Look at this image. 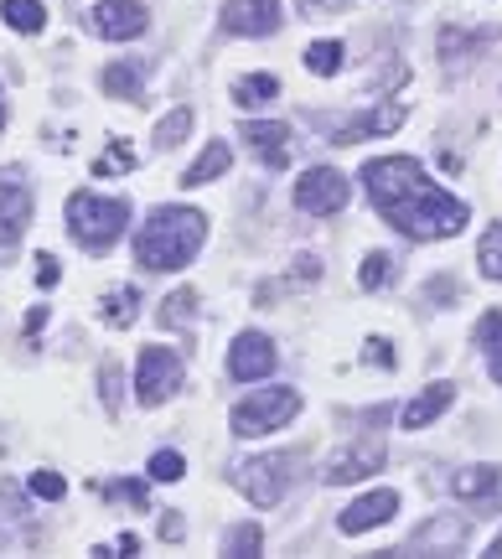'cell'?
<instances>
[{
	"instance_id": "obj_33",
	"label": "cell",
	"mask_w": 502,
	"mask_h": 559,
	"mask_svg": "<svg viewBox=\"0 0 502 559\" xmlns=\"http://www.w3.org/2000/svg\"><path fill=\"white\" fill-rule=\"evenodd\" d=\"M151 477L156 481H181L187 477V461H181L177 451H156V456H151Z\"/></svg>"
},
{
	"instance_id": "obj_22",
	"label": "cell",
	"mask_w": 502,
	"mask_h": 559,
	"mask_svg": "<svg viewBox=\"0 0 502 559\" xmlns=\"http://www.w3.org/2000/svg\"><path fill=\"white\" fill-rule=\"evenodd\" d=\"M477 342L487 347V368H492V379L502 383V311H487L477 321Z\"/></svg>"
},
{
	"instance_id": "obj_40",
	"label": "cell",
	"mask_w": 502,
	"mask_h": 559,
	"mask_svg": "<svg viewBox=\"0 0 502 559\" xmlns=\"http://www.w3.org/2000/svg\"><path fill=\"white\" fill-rule=\"evenodd\" d=\"M296 280H316V254H296Z\"/></svg>"
},
{
	"instance_id": "obj_30",
	"label": "cell",
	"mask_w": 502,
	"mask_h": 559,
	"mask_svg": "<svg viewBox=\"0 0 502 559\" xmlns=\"http://www.w3.org/2000/svg\"><path fill=\"white\" fill-rule=\"evenodd\" d=\"M389 275H394V260H389V254H368V260H362V270H358V285H362V290H383V285H389Z\"/></svg>"
},
{
	"instance_id": "obj_18",
	"label": "cell",
	"mask_w": 502,
	"mask_h": 559,
	"mask_svg": "<svg viewBox=\"0 0 502 559\" xmlns=\"http://www.w3.org/2000/svg\"><path fill=\"white\" fill-rule=\"evenodd\" d=\"M141 83H145L141 58H120L104 68V94H115V99H124V104H141Z\"/></svg>"
},
{
	"instance_id": "obj_35",
	"label": "cell",
	"mask_w": 502,
	"mask_h": 559,
	"mask_svg": "<svg viewBox=\"0 0 502 559\" xmlns=\"http://www.w3.org/2000/svg\"><path fill=\"white\" fill-rule=\"evenodd\" d=\"M99 383H104V409H109V415H120V368H115V362H104Z\"/></svg>"
},
{
	"instance_id": "obj_8",
	"label": "cell",
	"mask_w": 502,
	"mask_h": 559,
	"mask_svg": "<svg viewBox=\"0 0 502 559\" xmlns=\"http://www.w3.org/2000/svg\"><path fill=\"white\" fill-rule=\"evenodd\" d=\"M145 26H151V11H145L141 0H104L88 11V32L104 41H130L141 37Z\"/></svg>"
},
{
	"instance_id": "obj_19",
	"label": "cell",
	"mask_w": 502,
	"mask_h": 559,
	"mask_svg": "<svg viewBox=\"0 0 502 559\" xmlns=\"http://www.w3.org/2000/svg\"><path fill=\"white\" fill-rule=\"evenodd\" d=\"M228 166H234V151H228L223 140H213V145H207V151H202V156L192 160L187 171H181V187H202V181H218Z\"/></svg>"
},
{
	"instance_id": "obj_9",
	"label": "cell",
	"mask_w": 502,
	"mask_h": 559,
	"mask_svg": "<svg viewBox=\"0 0 502 559\" xmlns=\"http://www.w3.org/2000/svg\"><path fill=\"white\" fill-rule=\"evenodd\" d=\"M383 466V440H352V445H342V451H332L322 466V481L326 487H347V481L368 477V472H379Z\"/></svg>"
},
{
	"instance_id": "obj_42",
	"label": "cell",
	"mask_w": 502,
	"mask_h": 559,
	"mask_svg": "<svg viewBox=\"0 0 502 559\" xmlns=\"http://www.w3.org/2000/svg\"><path fill=\"white\" fill-rule=\"evenodd\" d=\"M47 326V306H32V317H26V332H41Z\"/></svg>"
},
{
	"instance_id": "obj_27",
	"label": "cell",
	"mask_w": 502,
	"mask_h": 559,
	"mask_svg": "<svg viewBox=\"0 0 502 559\" xmlns=\"http://www.w3.org/2000/svg\"><path fill=\"white\" fill-rule=\"evenodd\" d=\"M477 264H482L487 280H502V223H492L477 243Z\"/></svg>"
},
{
	"instance_id": "obj_14",
	"label": "cell",
	"mask_w": 502,
	"mask_h": 559,
	"mask_svg": "<svg viewBox=\"0 0 502 559\" xmlns=\"http://www.w3.org/2000/svg\"><path fill=\"white\" fill-rule=\"evenodd\" d=\"M243 145H249V151H254L270 171H285V166H290V130H285L280 120L243 124Z\"/></svg>"
},
{
	"instance_id": "obj_36",
	"label": "cell",
	"mask_w": 502,
	"mask_h": 559,
	"mask_svg": "<svg viewBox=\"0 0 502 559\" xmlns=\"http://www.w3.org/2000/svg\"><path fill=\"white\" fill-rule=\"evenodd\" d=\"M347 5H352V0H301V16H337V11H347Z\"/></svg>"
},
{
	"instance_id": "obj_39",
	"label": "cell",
	"mask_w": 502,
	"mask_h": 559,
	"mask_svg": "<svg viewBox=\"0 0 502 559\" xmlns=\"http://www.w3.org/2000/svg\"><path fill=\"white\" fill-rule=\"evenodd\" d=\"M37 280L41 285H58V260L52 254H37Z\"/></svg>"
},
{
	"instance_id": "obj_26",
	"label": "cell",
	"mask_w": 502,
	"mask_h": 559,
	"mask_svg": "<svg viewBox=\"0 0 502 559\" xmlns=\"http://www.w3.org/2000/svg\"><path fill=\"white\" fill-rule=\"evenodd\" d=\"M234 94H239L243 109H254V104H270L275 94H280V79H275V73H254V79H239Z\"/></svg>"
},
{
	"instance_id": "obj_31",
	"label": "cell",
	"mask_w": 502,
	"mask_h": 559,
	"mask_svg": "<svg viewBox=\"0 0 502 559\" xmlns=\"http://www.w3.org/2000/svg\"><path fill=\"white\" fill-rule=\"evenodd\" d=\"M192 306H198V296H192V290L166 296L162 300V326H187V321H192Z\"/></svg>"
},
{
	"instance_id": "obj_24",
	"label": "cell",
	"mask_w": 502,
	"mask_h": 559,
	"mask_svg": "<svg viewBox=\"0 0 502 559\" xmlns=\"http://www.w3.org/2000/svg\"><path fill=\"white\" fill-rule=\"evenodd\" d=\"M135 306H141V290H135V285L109 290V296H104V321H109V326H135Z\"/></svg>"
},
{
	"instance_id": "obj_1",
	"label": "cell",
	"mask_w": 502,
	"mask_h": 559,
	"mask_svg": "<svg viewBox=\"0 0 502 559\" xmlns=\"http://www.w3.org/2000/svg\"><path fill=\"white\" fill-rule=\"evenodd\" d=\"M362 187L373 207L383 213V223H394L404 239H456L471 218V207L462 198L441 192L435 181L425 177V166L415 156H379L362 166Z\"/></svg>"
},
{
	"instance_id": "obj_15",
	"label": "cell",
	"mask_w": 502,
	"mask_h": 559,
	"mask_svg": "<svg viewBox=\"0 0 502 559\" xmlns=\"http://www.w3.org/2000/svg\"><path fill=\"white\" fill-rule=\"evenodd\" d=\"M404 120H409V109H404L399 99H389V104H379V109H368V115H358V120L342 124L337 145H358V140H368V135H394Z\"/></svg>"
},
{
	"instance_id": "obj_16",
	"label": "cell",
	"mask_w": 502,
	"mask_h": 559,
	"mask_svg": "<svg viewBox=\"0 0 502 559\" xmlns=\"http://www.w3.org/2000/svg\"><path fill=\"white\" fill-rule=\"evenodd\" d=\"M451 400H456V383H430V389H420V394L399 409V425L404 430H425L430 419H441L445 409H451Z\"/></svg>"
},
{
	"instance_id": "obj_21",
	"label": "cell",
	"mask_w": 502,
	"mask_h": 559,
	"mask_svg": "<svg viewBox=\"0 0 502 559\" xmlns=\"http://www.w3.org/2000/svg\"><path fill=\"white\" fill-rule=\"evenodd\" d=\"M0 16H5L11 32H26V37H32V32L47 26V5H41V0H0Z\"/></svg>"
},
{
	"instance_id": "obj_32",
	"label": "cell",
	"mask_w": 502,
	"mask_h": 559,
	"mask_svg": "<svg viewBox=\"0 0 502 559\" xmlns=\"http://www.w3.org/2000/svg\"><path fill=\"white\" fill-rule=\"evenodd\" d=\"M135 160H141V156H135L130 145H109V151L94 160V177H115V171H130Z\"/></svg>"
},
{
	"instance_id": "obj_2",
	"label": "cell",
	"mask_w": 502,
	"mask_h": 559,
	"mask_svg": "<svg viewBox=\"0 0 502 559\" xmlns=\"http://www.w3.org/2000/svg\"><path fill=\"white\" fill-rule=\"evenodd\" d=\"M207 239V218L198 207H156L135 234V260L145 270H187Z\"/></svg>"
},
{
	"instance_id": "obj_28",
	"label": "cell",
	"mask_w": 502,
	"mask_h": 559,
	"mask_svg": "<svg viewBox=\"0 0 502 559\" xmlns=\"http://www.w3.org/2000/svg\"><path fill=\"white\" fill-rule=\"evenodd\" d=\"M260 544H264L260 523H234V528L223 534V555H260Z\"/></svg>"
},
{
	"instance_id": "obj_10",
	"label": "cell",
	"mask_w": 502,
	"mask_h": 559,
	"mask_svg": "<svg viewBox=\"0 0 502 559\" xmlns=\"http://www.w3.org/2000/svg\"><path fill=\"white\" fill-rule=\"evenodd\" d=\"M32 187L21 181V171H0V249H11V243L26 234V223H32Z\"/></svg>"
},
{
	"instance_id": "obj_17",
	"label": "cell",
	"mask_w": 502,
	"mask_h": 559,
	"mask_svg": "<svg viewBox=\"0 0 502 559\" xmlns=\"http://www.w3.org/2000/svg\"><path fill=\"white\" fill-rule=\"evenodd\" d=\"M462 544H466V523L445 513V519L425 523L420 534H409V555H430V549H445V555H451V549H462Z\"/></svg>"
},
{
	"instance_id": "obj_43",
	"label": "cell",
	"mask_w": 502,
	"mask_h": 559,
	"mask_svg": "<svg viewBox=\"0 0 502 559\" xmlns=\"http://www.w3.org/2000/svg\"><path fill=\"white\" fill-rule=\"evenodd\" d=\"M487 555H492V559H502V534H498V539H492V549H487Z\"/></svg>"
},
{
	"instance_id": "obj_13",
	"label": "cell",
	"mask_w": 502,
	"mask_h": 559,
	"mask_svg": "<svg viewBox=\"0 0 502 559\" xmlns=\"http://www.w3.org/2000/svg\"><path fill=\"white\" fill-rule=\"evenodd\" d=\"M399 513V492H389V487H379V492H368V498H358L352 508H342L337 528L342 534H368V528H383V523Z\"/></svg>"
},
{
	"instance_id": "obj_41",
	"label": "cell",
	"mask_w": 502,
	"mask_h": 559,
	"mask_svg": "<svg viewBox=\"0 0 502 559\" xmlns=\"http://www.w3.org/2000/svg\"><path fill=\"white\" fill-rule=\"evenodd\" d=\"M120 492H124V498H130V502H135V508H145V487H141V481H124Z\"/></svg>"
},
{
	"instance_id": "obj_20",
	"label": "cell",
	"mask_w": 502,
	"mask_h": 559,
	"mask_svg": "<svg viewBox=\"0 0 502 559\" xmlns=\"http://www.w3.org/2000/svg\"><path fill=\"white\" fill-rule=\"evenodd\" d=\"M498 481H502L498 466H466V472L451 477V498L477 502V498H487V492H498Z\"/></svg>"
},
{
	"instance_id": "obj_23",
	"label": "cell",
	"mask_w": 502,
	"mask_h": 559,
	"mask_svg": "<svg viewBox=\"0 0 502 559\" xmlns=\"http://www.w3.org/2000/svg\"><path fill=\"white\" fill-rule=\"evenodd\" d=\"M492 37H502V32H456V26H445L441 32V58H466V52H477V47H487Z\"/></svg>"
},
{
	"instance_id": "obj_25",
	"label": "cell",
	"mask_w": 502,
	"mask_h": 559,
	"mask_svg": "<svg viewBox=\"0 0 502 559\" xmlns=\"http://www.w3.org/2000/svg\"><path fill=\"white\" fill-rule=\"evenodd\" d=\"M342 52H347L342 41H311V47H306V68H311L316 79H332L342 68Z\"/></svg>"
},
{
	"instance_id": "obj_5",
	"label": "cell",
	"mask_w": 502,
	"mask_h": 559,
	"mask_svg": "<svg viewBox=\"0 0 502 559\" xmlns=\"http://www.w3.org/2000/svg\"><path fill=\"white\" fill-rule=\"evenodd\" d=\"M181 389V358L171 347H145L141 353V373H135V400L145 409H156L162 400H171Z\"/></svg>"
},
{
	"instance_id": "obj_34",
	"label": "cell",
	"mask_w": 502,
	"mask_h": 559,
	"mask_svg": "<svg viewBox=\"0 0 502 559\" xmlns=\"http://www.w3.org/2000/svg\"><path fill=\"white\" fill-rule=\"evenodd\" d=\"M32 498H47V502H62V492H68V481L58 477V472H32Z\"/></svg>"
},
{
	"instance_id": "obj_4",
	"label": "cell",
	"mask_w": 502,
	"mask_h": 559,
	"mask_svg": "<svg viewBox=\"0 0 502 559\" xmlns=\"http://www.w3.org/2000/svg\"><path fill=\"white\" fill-rule=\"evenodd\" d=\"M301 415L296 389H254L249 400L234 404V436H275Z\"/></svg>"
},
{
	"instance_id": "obj_3",
	"label": "cell",
	"mask_w": 502,
	"mask_h": 559,
	"mask_svg": "<svg viewBox=\"0 0 502 559\" xmlns=\"http://www.w3.org/2000/svg\"><path fill=\"white\" fill-rule=\"evenodd\" d=\"M130 223V202L124 198H94V192H73L68 198V234L73 243H83L88 254H104L115 249Z\"/></svg>"
},
{
	"instance_id": "obj_38",
	"label": "cell",
	"mask_w": 502,
	"mask_h": 559,
	"mask_svg": "<svg viewBox=\"0 0 502 559\" xmlns=\"http://www.w3.org/2000/svg\"><path fill=\"white\" fill-rule=\"evenodd\" d=\"M430 296H435V300H456V296H462V285H456V280H445V275H435V280H430Z\"/></svg>"
},
{
	"instance_id": "obj_29",
	"label": "cell",
	"mask_w": 502,
	"mask_h": 559,
	"mask_svg": "<svg viewBox=\"0 0 502 559\" xmlns=\"http://www.w3.org/2000/svg\"><path fill=\"white\" fill-rule=\"evenodd\" d=\"M187 130H192V109H171V115L156 124V145H162V151H171V145H181V140H187Z\"/></svg>"
},
{
	"instance_id": "obj_7",
	"label": "cell",
	"mask_w": 502,
	"mask_h": 559,
	"mask_svg": "<svg viewBox=\"0 0 502 559\" xmlns=\"http://www.w3.org/2000/svg\"><path fill=\"white\" fill-rule=\"evenodd\" d=\"M296 207L311 213V218H326V213H342L347 207V181L332 166H311L301 181H296Z\"/></svg>"
},
{
	"instance_id": "obj_11",
	"label": "cell",
	"mask_w": 502,
	"mask_h": 559,
	"mask_svg": "<svg viewBox=\"0 0 502 559\" xmlns=\"http://www.w3.org/2000/svg\"><path fill=\"white\" fill-rule=\"evenodd\" d=\"M223 32H234V37H275L280 32V0H223Z\"/></svg>"
},
{
	"instance_id": "obj_12",
	"label": "cell",
	"mask_w": 502,
	"mask_h": 559,
	"mask_svg": "<svg viewBox=\"0 0 502 559\" xmlns=\"http://www.w3.org/2000/svg\"><path fill=\"white\" fill-rule=\"evenodd\" d=\"M275 362H280V353H275V342L264 337V332H243V337L228 347V373H234L239 383L270 379Z\"/></svg>"
},
{
	"instance_id": "obj_44",
	"label": "cell",
	"mask_w": 502,
	"mask_h": 559,
	"mask_svg": "<svg viewBox=\"0 0 502 559\" xmlns=\"http://www.w3.org/2000/svg\"><path fill=\"white\" fill-rule=\"evenodd\" d=\"M0 130H5V94H0Z\"/></svg>"
},
{
	"instance_id": "obj_37",
	"label": "cell",
	"mask_w": 502,
	"mask_h": 559,
	"mask_svg": "<svg viewBox=\"0 0 502 559\" xmlns=\"http://www.w3.org/2000/svg\"><path fill=\"white\" fill-rule=\"evenodd\" d=\"M368 358L379 362V368H394V347H389V337H368Z\"/></svg>"
},
{
	"instance_id": "obj_6",
	"label": "cell",
	"mask_w": 502,
	"mask_h": 559,
	"mask_svg": "<svg viewBox=\"0 0 502 559\" xmlns=\"http://www.w3.org/2000/svg\"><path fill=\"white\" fill-rule=\"evenodd\" d=\"M239 487L243 498L254 502V508H275L285 498V487H290V461L285 456H254L239 466Z\"/></svg>"
}]
</instances>
